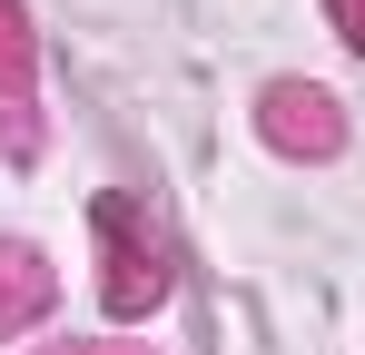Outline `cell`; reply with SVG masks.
Instances as JSON below:
<instances>
[{
	"label": "cell",
	"instance_id": "2",
	"mask_svg": "<svg viewBox=\"0 0 365 355\" xmlns=\"http://www.w3.org/2000/svg\"><path fill=\"white\" fill-rule=\"evenodd\" d=\"M20 69H30V50H20V10L0 0V79H20Z\"/></svg>",
	"mask_w": 365,
	"mask_h": 355
},
{
	"label": "cell",
	"instance_id": "1",
	"mask_svg": "<svg viewBox=\"0 0 365 355\" xmlns=\"http://www.w3.org/2000/svg\"><path fill=\"white\" fill-rule=\"evenodd\" d=\"M267 109H277V118H267V128H277L287 148H297V138H306V148H336V118H326V109H336V99H326V89H277Z\"/></svg>",
	"mask_w": 365,
	"mask_h": 355
},
{
	"label": "cell",
	"instance_id": "3",
	"mask_svg": "<svg viewBox=\"0 0 365 355\" xmlns=\"http://www.w3.org/2000/svg\"><path fill=\"white\" fill-rule=\"evenodd\" d=\"M336 10H346V40L365 50V0H336Z\"/></svg>",
	"mask_w": 365,
	"mask_h": 355
}]
</instances>
